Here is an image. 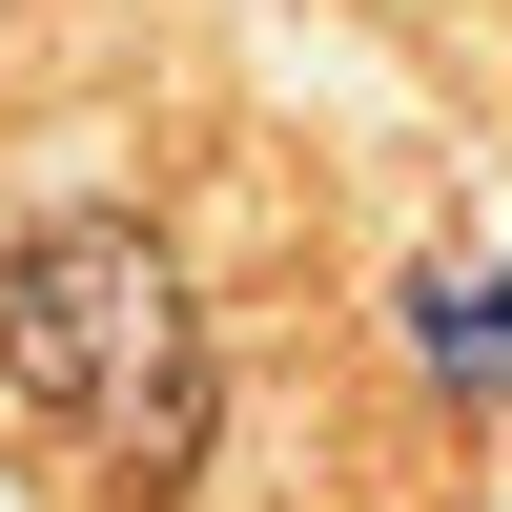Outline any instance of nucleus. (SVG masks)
Wrapping results in <instances>:
<instances>
[{
  "label": "nucleus",
  "mask_w": 512,
  "mask_h": 512,
  "mask_svg": "<svg viewBox=\"0 0 512 512\" xmlns=\"http://www.w3.org/2000/svg\"><path fill=\"white\" fill-rule=\"evenodd\" d=\"M0 390L82 451L123 512H164L205 472V308L123 205H62V226L0 246Z\"/></svg>",
  "instance_id": "f257e3e1"
}]
</instances>
